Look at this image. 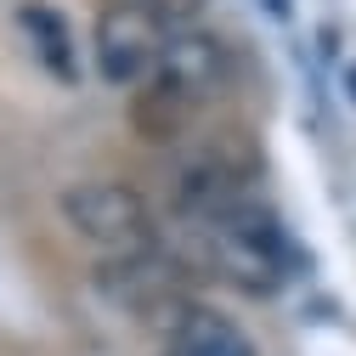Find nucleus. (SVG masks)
I'll return each instance as SVG.
<instances>
[{"label":"nucleus","mask_w":356,"mask_h":356,"mask_svg":"<svg viewBox=\"0 0 356 356\" xmlns=\"http://www.w3.org/2000/svg\"><path fill=\"white\" fill-rule=\"evenodd\" d=\"M232 74L227 57V40L209 34V29H170L164 40V57L153 63V74L136 85V124L147 130L153 142L181 136V124L193 108H204Z\"/></svg>","instance_id":"1"},{"label":"nucleus","mask_w":356,"mask_h":356,"mask_svg":"<svg viewBox=\"0 0 356 356\" xmlns=\"http://www.w3.org/2000/svg\"><path fill=\"white\" fill-rule=\"evenodd\" d=\"M193 232L204 238L209 266L227 283H238L243 294H272L289 272V238L277 227V215L260 209L254 198L220 209L209 220H193Z\"/></svg>","instance_id":"2"},{"label":"nucleus","mask_w":356,"mask_h":356,"mask_svg":"<svg viewBox=\"0 0 356 356\" xmlns=\"http://www.w3.org/2000/svg\"><path fill=\"white\" fill-rule=\"evenodd\" d=\"M57 209H63V227L79 243H91L102 260H130V254L159 249L153 204L124 181H74V187H63Z\"/></svg>","instance_id":"3"},{"label":"nucleus","mask_w":356,"mask_h":356,"mask_svg":"<svg viewBox=\"0 0 356 356\" xmlns=\"http://www.w3.org/2000/svg\"><path fill=\"white\" fill-rule=\"evenodd\" d=\"M164 40H170V23L147 0H113L91 29V63L113 91H136L153 74V63L164 57Z\"/></svg>","instance_id":"4"},{"label":"nucleus","mask_w":356,"mask_h":356,"mask_svg":"<svg viewBox=\"0 0 356 356\" xmlns=\"http://www.w3.org/2000/svg\"><path fill=\"white\" fill-rule=\"evenodd\" d=\"M254 181V159L232 142V136H215L204 147H187L170 170V198L187 220H209L220 209H232L249 198Z\"/></svg>","instance_id":"5"},{"label":"nucleus","mask_w":356,"mask_h":356,"mask_svg":"<svg viewBox=\"0 0 356 356\" xmlns=\"http://www.w3.org/2000/svg\"><path fill=\"white\" fill-rule=\"evenodd\" d=\"M164 356H260V350H254V339L227 317V311L187 300L164 323Z\"/></svg>","instance_id":"6"},{"label":"nucleus","mask_w":356,"mask_h":356,"mask_svg":"<svg viewBox=\"0 0 356 356\" xmlns=\"http://www.w3.org/2000/svg\"><path fill=\"white\" fill-rule=\"evenodd\" d=\"M12 23H17V34L29 40L34 63L46 68L51 79L79 85V74H85V68H79V34H74V23H68L57 6H46V0H17Z\"/></svg>","instance_id":"7"},{"label":"nucleus","mask_w":356,"mask_h":356,"mask_svg":"<svg viewBox=\"0 0 356 356\" xmlns=\"http://www.w3.org/2000/svg\"><path fill=\"white\" fill-rule=\"evenodd\" d=\"M147 6H153V12H159L170 29H187V23L204 12V0H147Z\"/></svg>","instance_id":"8"},{"label":"nucleus","mask_w":356,"mask_h":356,"mask_svg":"<svg viewBox=\"0 0 356 356\" xmlns=\"http://www.w3.org/2000/svg\"><path fill=\"white\" fill-rule=\"evenodd\" d=\"M266 12H272V17H289V0H266Z\"/></svg>","instance_id":"9"},{"label":"nucleus","mask_w":356,"mask_h":356,"mask_svg":"<svg viewBox=\"0 0 356 356\" xmlns=\"http://www.w3.org/2000/svg\"><path fill=\"white\" fill-rule=\"evenodd\" d=\"M345 79H350V85H356V68H350V74H345Z\"/></svg>","instance_id":"10"}]
</instances>
